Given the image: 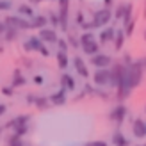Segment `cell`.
<instances>
[{
	"mask_svg": "<svg viewBox=\"0 0 146 146\" xmlns=\"http://www.w3.org/2000/svg\"><path fill=\"white\" fill-rule=\"evenodd\" d=\"M111 71H112V87L118 91L119 102L128 98V94L132 93L134 87H137L143 82V75H144V70L137 64V61L132 64L118 62L111 68Z\"/></svg>",
	"mask_w": 146,
	"mask_h": 146,
	"instance_id": "obj_1",
	"label": "cell"
},
{
	"mask_svg": "<svg viewBox=\"0 0 146 146\" xmlns=\"http://www.w3.org/2000/svg\"><path fill=\"white\" fill-rule=\"evenodd\" d=\"M112 18H114V14L111 11V7H104V9L94 11L93 20L87 21V23H84L82 29H84V31H91V29H104V27L109 25V21H111Z\"/></svg>",
	"mask_w": 146,
	"mask_h": 146,
	"instance_id": "obj_2",
	"label": "cell"
},
{
	"mask_svg": "<svg viewBox=\"0 0 146 146\" xmlns=\"http://www.w3.org/2000/svg\"><path fill=\"white\" fill-rule=\"evenodd\" d=\"M93 82L98 87H112V71L111 68H98L93 73Z\"/></svg>",
	"mask_w": 146,
	"mask_h": 146,
	"instance_id": "obj_3",
	"label": "cell"
},
{
	"mask_svg": "<svg viewBox=\"0 0 146 146\" xmlns=\"http://www.w3.org/2000/svg\"><path fill=\"white\" fill-rule=\"evenodd\" d=\"M4 23L11 29H16V31H29V29H32L31 20L20 16V14H16V16H5Z\"/></svg>",
	"mask_w": 146,
	"mask_h": 146,
	"instance_id": "obj_4",
	"label": "cell"
},
{
	"mask_svg": "<svg viewBox=\"0 0 146 146\" xmlns=\"http://www.w3.org/2000/svg\"><path fill=\"white\" fill-rule=\"evenodd\" d=\"M127 116H128V107L125 104H118V105H114L111 109L109 119H111L112 123H116V125H121V123L127 119Z\"/></svg>",
	"mask_w": 146,
	"mask_h": 146,
	"instance_id": "obj_5",
	"label": "cell"
},
{
	"mask_svg": "<svg viewBox=\"0 0 146 146\" xmlns=\"http://www.w3.org/2000/svg\"><path fill=\"white\" fill-rule=\"evenodd\" d=\"M114 18L116 20H121L123 25H127L128 21H132V4L125 2V4L118 5V9L114 11Z\"/></svg>",
	"mask_w": 146,
	"mask_h": 146,
	"instance_id": "obj_6",
	"label": "cell"
},
{
	"mask_svg": "<svg viewBox=\"0 0 146 146\" xmlns=\"http://www.w3.org/2000/svg\"><path fill=\"white\" fill-rule=\"evenodd\" d=\"M89 62H91V66H94V68H109L112 64V57L111 55H107V54H94V55H91V59H89Z\"/></svg>",
	"mask_w": 146,
	"mask_h": 146,
	"instance_id": "obj_7",
	"label": "cell"
},
{
	"mask_svg": "<svg viewBox=\"0 0 146 146\" xmlns=\"http://www.w3.org/2000/svg\"><path fill=\"white\" fill-rule=\"evenodd\" d=\"M43 46H45V41H43L39 36H31V38L23 43L25 52H41Z\"/></svg>",
	"mask_w": 146,
	"mask_h": 146,
	"instance_id": "obj_8",
	"label": "cell"
},
{
	"mask_svg": "<svg viewBox=\"0 0 146 146\" xmlns=\"http://www.w3.org/2000/svg\"><path fill=\"white\" fill-rule=\"evenodd\" d=\"M38 36L45 41L48 43V45H52V43H57L59 41V36H57V31L52 27H45V29H41V31L38 32Z\"/></svg>",
	"mask_w": 146,
	"mask_h": 146,
	"instance_id": "obj_9",
	"label": "cell"
},
{
	"mask_svg": "<svg viewBox=\"0 0 146 146\" xmlns=\"http://www.w3.org/2000/svg\"><path fill=\"white\" fill-rule=\"evenodd\" d=\"M132 134L137 139H144L146 137V121L143 118H135L132 121Z\"/></svg>",
	"mask_w": 146,
	"mask_h": 146,
	"instance_id": "obj_10",
	"label": "cell"
},
{
	"mask_svg": "<svg viewBox=\"0 0 146 146\" xmlns=\"http://www.w3.org/2000/svg\"><path fill=\"white\" fill-rule=\"evenodd\" d=\"M73 66H75V71L78 73L82 78H89V68H87V64L84 62V59L80 55H77V57H73Z\"/></svg>",
	"mask_w": 146,
	"mask_h": 146,
	"instance_id": "obj_11",
	"label": "cell"
},
{
	"mask_svg": "<svg viewBox=\"0 0 146 146\" xmlns=\"http://www.w3.org/2000/svg\"><path fill=\"white\" fill-rule=\"evenodd\" d=\"M116 31H118V29H114V27H104V31H100V34H98V39H100L102 45H107V43H114Z\"/></svg>",
	"mask_w": 146,
	"mask_h": 146,
	"instance_id": "obj_12",
	"label": "cell"
},
{
	"mask_svg": "<svg viewBox=\"0 0 146 146\" xmlns=\"http://www.w3.org/2000/svg\"><path fill=\"white\" fill-rule=\"evenodd\" d=\"M29 121H31V114H20L16 118H13L11 121L5 123L4 128H16V127H21V125H29Z\"/></svg>",
	"mask_w": 146,
	"mask_h": 146,
	"instance_id": "obj_13",
	"label": "cell"
},
{
	"mask_svg": "<svg viewBox=\"0 0 146 146\" xmlns=\"http://www.w3.org/2000/svg\"><path fill=\"white\" fill-rule=\"evenodd\" d=\"M66 89H62V87H61V89H57L55 93H52V94H50V104H52V105H64V104H66V100H68V96H66Z\"/></svg>",
	"mask_w": 146,
	"mask_h": 146,
	"instance_id": "obj_14",
	"label": "cell"
},
{
	"mask_svg": "<svg viewBox=\"0 0 146 146\" xmlns=\"http://www.w3.org/2000/svg\"><path fill=\"white\" fill-rule=\"evenodd\" d=\"M27 100H29V104H34L38 109H41V111H45V109H48L50 105H52L50 100L45 98V96H34V94H29Z\"/></svg>",
	"mask_w": 146,
	"mask_h": 146,
	"instance_id": "obj_15",
	"label": "cell"
},
{
	"mask_svg": "<svg viewBox=\"0 0 146 146\" xmlns=\"http://www.w3.org/2000/svg\"><path fill=\"white\" fill-rule=\"evenodd\" d=\"M61 87L66 89V91H75L77 89L75 78H73L70 73H62V75H61Z\"/></svg>",
	"mask_w": 146,
	"mask_h": 146,
	"instance_id": "obj_16",
	"label": "cell"
},
{
	"mask_svg": "<svg viewBox=\"0 0 146 146\" xmlns=\"http://www.w3.org/2000/svg\"><path fill=\"white\" fill-rule=\"evenodd\" d=\"M112 144L114 146H130V141H128V137L121 132V130H114V134H112Z\"/></svg>",
	"mask_w": 146,
	"mask_h": 146,
	"instance_id": "obj_17",
	"label": "cell"
},
{
	"mask_svg": "<svg viewBox=\"0 0 146 146\" xmlns=\"http://www.w3.org/2000/svg\"><path fill=\"white\" fill-rule=\"evenodd\" d=\"M68 13L70 7H59V27L62 29V32L68 31Z\"/></svg>",
	"mask_w": 146,
	"mask_h": 146,
	"instance_id": "obj_18",
	"label": "cell"
},
{
	"mask_svg": "<svg viewBox=\"0 0 146 146\" xmlns=\"http://www.w3.org/2000/svg\"><path fill=\"white\" fill-rule=\"evenodd\" d=\"M31 23H32V29H38V31H41V29H45L48 25V18L43 16V14H36L34 18H31Z\"/></svg>",
	"mask_w": 146,
	"mask_h": 146,
	"instance_id": "obj_19",
	"label": "cell"
},
{
	"mask_svg": "<svg viewBox=\"0 0 146 146\" xmlns=\"http://www.w3.org/2000/svg\"><path fill=\"white\" fill-rule=\"evenodd\" d=\"M125 39H127L125 31H123V29H118V31H116V38H114V48L118 50V52L123 48V45H125Z\"/></svg>",
	"mask_w": 146,
	"mask_h": 146,
	"instance_id": "obj_20",
	"label": "cell"
},
{
	"mask_svg": "<svg viewBox=\"0 0 146 146\" xmlns=\"http://www.w3.org/2000/svg\"><path fill=\"white\" fill-rule=\"evenodd\" d=\"M18 14H20V16H23V18H34L36 16L31 4H20L18 5Z\"/></svg>",
	"mask_w": 146,
	"mask_h": 146,
	"instance_id": "obj_21",
	"label": "cell"
},
{
	"mask_svg": "<svg viewBox=\"0 0 146 146\" xmlns=\"http://www.w3.org/2000/svg\"><path fill=\"white\" fill-rule=\"evenodd\" d=\"M82 48V52L86 54V55H94V54H98L100 52V45H98V41H93V43H87V45H84V46H80Z\"/></svg>",
	"mask_w": 146,
	"mask_h": 146,
	"instance_id": "obj_22",
	"label": "cell"
},
{
	"mask_svg": "<svg viewBox=\"0 0 146 146\" xmlns=\"http://www.w3.org/2000/svg\"><path fill=\"white\" fill-rule=\"evenodd\" d=\"M27 84V78L21 75V71L20 70H14L13 73V80H11V86L13 87H20V86H25Z\"/></svg>",
	"mask_w": 146,
	"mask_h": 146,
	"instance_id": "obj_23",
	"label": "cell"
},
{
	"mask_svg": "<svg viewBox=\"0 0 146 146\" xmlns=\"http://www.w3.org/2000/svg\"><path fill=\"white\" fill-rule=\"evenodd\" d=\"M55 57H57V66H59L61 70H66V68H68V64H70L68 52H62V50H59Z\"/></svg>",
	"mask_w": 146,
	"mask_h": 146,
	"instance_id": "obj_24",
	"label": "cell"
},
{
	"mask_svg": "<svg viewBox=\"0 0 146 146\" xmlns=\"http://www.w3.org/2000/svg\"><path fill=\"white\" fill-rule=\"evenodd\" d=\"M78 41H80V46H84V45H87V43H93V41H96V38H94V34H93L91 31H84L82 34H80Z\"/></svg>",
	"mask_w": 146,
	"mask_h": 146,
	"instance_id": "obj_25",
	"label": "cell"
},
{
	"mask_svg": "<svg viewBox=\"0 0 146 146\" xmlns=\"http://www.w3.org/2000/svg\"><path fill=\"white\" fill-rule=\"evenodd\" d=\"M7 144L9 146H25L23 139H21L20 135H16V134H11L9 137H7Z\"/></svg>",
	"mask_w": 146,
	"mask_h": 146,
	"instance_id": "obj_26",
	"label": "cell"
},
{
	"mask_svg": "<svg viewBox=\"0 0 146 146\" xmlns=\"http://www.w3.org/2000/svg\"><path fill=\"white\" fill-rule=\"evenodd\" d=\"M18 32H20V31H16V29H11V27H7V31H5V34H4L5 41H7V43L14 41V39L18 38Z\"/></svg>",
	"mask_w": 146,
	"mask_h": 146,
	"instance_id": "obj_27",
	"label": "cell"
},
{
	"mask_svg": "<svg viewBox=\"0 0 146 146\" xmlns=\"http://www.w3.org/2000/svg\"><path fill=\"white\" fill-rule=\"evenodd\" d=\"M29 125H21V127H16V128H13V134H16V135H20V137H23V135H27L29 134Z\"/></svg>",
	"mask_w": 146,
	"mask_h": 146,
	"instance_id": "obj_28",
	"label": "cell"
},
{
	"mask_svg": "<svg viewBox=\"0 0 146 146\" xmlns=\"http://www.w3.org/2000/svg\"><path fill=\"white\" fill-rule=\"evenodd\" d=\"M134 27H135V20H132V21H128L127 25H123V31H125V34H127V38H128V36H132V34H134Z\"/></svg>",
	"mask_w": 146,
	"mask_h": 146,
	"instance_id": "obj_29",
	"label": "cell"
},
{
	"mask_svg": "<svg viewBox=\"0 0 146 146\" xmlns=\"http://www.w3.org/2000/svg\"><path fill=\"white\" fill-rule=\"evenodd\" d=\"M48 21L54 25V29H57V27H59V13H52L48 16Z\"/></svg>",
	"mask_w": 146,
	"mask_h": 146,
	"instance_id": "obj_30",
	"label": "cell"
},
{
	"mask_svg": "<svg viewBox=\"0 0 146 146\" xmlns=\"http://www.w3.org/2000/svg\"><path fill=\"white\" fill-rule=\"evenodd\" d=\"M11 7H13L11 0H0V11H9Z\"/></svg>",
	"mask_w": 146,
	"mask_h": 146,
	"instance_id": "obj_31",
	"label": "cell"
},
{
	"mask_svg": "<svg viewBox=\"0 0 146 146\" xmlns=\"http://www.w3.org/2000/svg\"><path fill=\"white\" fill-rule=\"evenodd\" d=\"M68 45H70V43L66 39H61L59 38V41H57V46H59V50H62V52H68Z\"/></svg>",
	"mask_w": 146,
	"mask_h": 146,
	"instance_id": "obj_32",
	"label": "cell"
},
{
	"mask_svg": "<svg viewBox=\"0 0 146 146\" xmlns=\"http://www.w3.org/2000/svg\"><path fill=\"white\" fill-rule=\"evenodd\" d=\"M13 93H14V87H13V86L2 87V94H5V96H13Z\"/></svg>",
	"mask_w": 146,
	"mask_h": 146,
	"instance_id": "obj_33",
	"label": "cell"
},
{
	"mask_svg": "<svg viewBox=\"0 0 146 146\" xmlns=\"http://www.w3.org/2000/svg\"><path fill=\"white\" fill-rule=\"evenodd\" d=\"M34 84H38V86H43V82H45V78H43L41 75H34Z\"/></svg>",
	"mask_w": 146,
	"mask_h": 146,
	"instance_id": "obj_34",
	"label": "cell"
},
{
	"mask_svg": "<svg viewBox=\"0 0 146 146\" xmlns=\"http://www.w3.org/2000/svg\"><path fill=\"white\" fill-rule=\"evenodd\" d=\"M77 23H78L80 27L86 23V21H84V14H82V13H77Z\"/></svg>",
	"mask_w": 146,
	"mask_h": 146,
	"instance_id": "obj_35",
	"label": "cell"
},
{
	"mask_svg": "<svg viewBox=\"0 0 146 146\" xmlns=\"http://www.w3.org/2000/svg\"><path fill=\"white\" fill-rule=\"evenodd\" d=\"M137 64H139L143 70H146V55H144V57H141V59H137Z\"/></svg>",
	"mask_w": 146,
	"mask_h": 146,
	"instance_id": "obj_36",
	"label": "cell"
},
{
	"mask_svg": "<svg viewBox=\"0 0 146 146\" xmlns=\"http://www.w3.org/2000/svg\"><path fill=\"white\" fill-rule=\"evenodd\" d=\"M39 54H41L43 57H48V55H50V50L46 48V45H45V46H43V48H41V52H39Z\"/></svg>",
	"mask_w": 146,
	"mask_h": 146,
	"instance_id": "obj_37",
	"label": "cell"
},
{
	"mask_svg": "<svg viewBox=\"0 0 146 146\" xmlns=\"http://www.w3.org/2000/svg\"><path fill=\"white\" fill-rule=\"evenodd\" d=\"M5 31H7V25L4 23V21H0V36H4Z\"/></svg>",
	"mask_w": 146,
	"mask_h": 146,
	"instance_id": "obj_38",
	"label": "cell"
},
{
	"mask_svg": "<svg viewBox=\"0 0 146 146\" xmlns=\"http://www.w3.org/2000/svg\"><path fill=\"white\" fill-rule=\"evenodd\" d=\"M5 112H7V105L5 104H0V118H2Z\"/></svg>",
	"mask_w": 146,
	"mask_h": 146,
	"instance_id": "obj_39",
	"label": "cell"
},
{
	"mask_svg": "<svg viewBox=\"0 0 146 146\" xmlns=\"http://www.w3.org/2000/svg\"><path fill=\"white\" fill-rule=\"evenodd\" d=\"M59 2V7H70V0H57Z\"/></svg>",
	"mask_w": 146,
	"mask_h": 146,
	"instance_id": "obj_40",
	"label": "cell"
},
{
	"mask_svg": "<svg viewBox=\"0 0 146 146\" xmlns=\"http://www.w3.org/2000/svg\"><path fill=\"white\" fill-rule=\"evenodd\" d=\"M91 146H107V143L105 141H93Z\"/></svg>",
	"mask_w": 146,
	"mask_h": 146,
	"instance_id": "obj_41",
	"label": "cell"
},
{
	"mask_svg": "<svg viewBox=\"0 0 146 146\" xmlns=\"http://www.w3.org/2000/svg\"><path fill=\"white\" fill-rule=\"evenodd\" d=\"M104 4H105V7H111L112 5V0H104Z\"/></svg>",
	"mask_w": 146,
	"mask_h": 146,
	"instance_id": "obj_42",
	"label": "cell"
},
{
	"mask_svg": "<svg viewBox=\"0 0 146 146\" xmlns=\"http://www.w3.org/2000/svg\"><path fill=\"white\" fill-rule=\"evenodd\" d=\"M29 2H31L32 5H36V4H41V2H43V0H29Z\"/></svg>",
	"mask_w": 146,
	"mask_h": 146,
	"instance_id": "obj_43",
	"label": "cell"
},
{
	"mask_svg": "<svg viewBox=\"0 0 146 146\" xmlns=\"http://www.w3.org/2000/svg\"><path fill=\"white\" fill-rule=\"evenodd\" d=\"M143 38H144V41H146V29H144V32H143Z\"/></svg>",
	"mask_w": 146,
	"mask_h": 146,
	"instance_id": "obj_44",
	"label": "cell"
},
{
	"mask_svg": "<svg viewBox=\"0 0 146 146\" xmlns=\"http://www.w3.org/2000/svg\"><path fill=\"white\" fill-rule=\"evenodd\" d=\"M91 144H93V143H86V144H82V146H91Z\"/></svg>",
	"mask_w": 146,
	"mask_h": 146,
	"instance_id": "obj_45",
	"label": "cell"
},
{
	"mask_svg": "<svg viewBox=\"0 0 146 146\" xmlns=\"http://www.w3.org/2000/svg\"><path fill=\"white\" fill-rule=\"evenodd\" d=\"M144 112H146V105H144Z\"/></svg>",
	"mask_w": 146,
	"mask_h": 146,
	"instance_id": "obj_46",
	"label": "cell"
},
{
	"mask_svg": "<svg viewBox=\"0 0 146 146\" xmlns=\"http://www.w3.org/2000/svg\"><path fill=\"white\" fill-rule=\"evenodd\" d=\"M0 134H2V128H0Z\"/></svg>",
	"mask_w": 146,
	"mask_h": 146,
	"instance_id": "obj_47",
	"label": "cell"
},
{
	"mask_svg": "<svg viewBox=\"0 0 146 146\" xmlns=\"http://www.w3.org/2000/svg\"><path fill=\"white\" fill-rule=\"evenodd\" d=\"M144 146H146V144H144Z\"/></svg>",
	"mask_w": 146,
	"mask_h": 146,
	"instance_id": "obj_48",
	"label": "cell"
}]
</instances>
